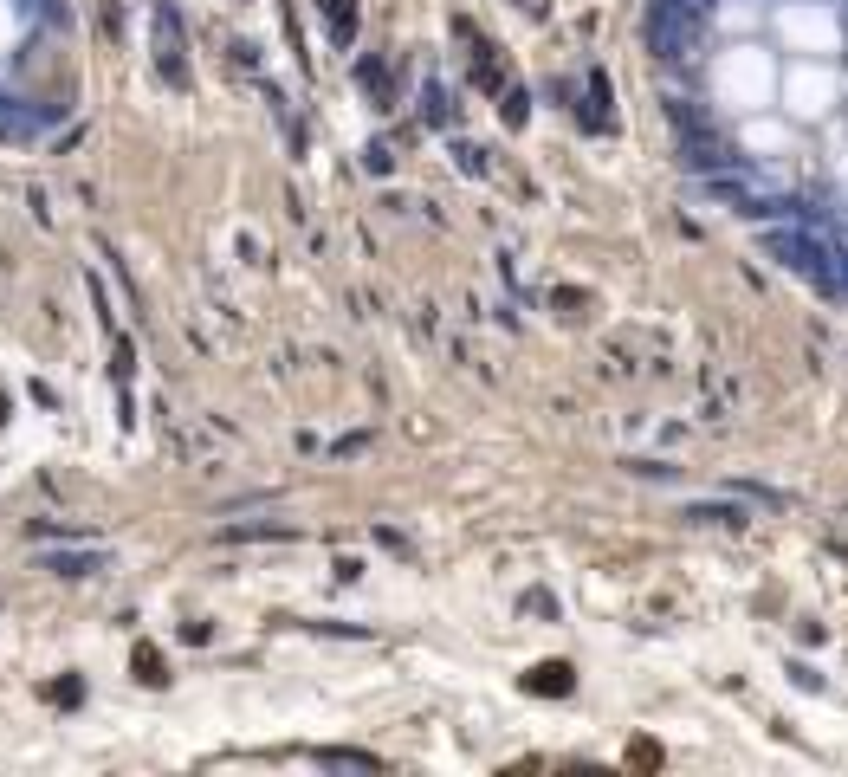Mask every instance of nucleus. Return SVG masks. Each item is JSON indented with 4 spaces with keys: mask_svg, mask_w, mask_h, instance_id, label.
<instances>
[{
    "mask_svg": "<svg viewBox=\"0 0 848 777\" xmlns=\"http://www.w3.org/2000/svg\"><path fill=\"white\" fill-rule=\"evenodd\" d=\"M687 33H693V13H680V7H667V0H654V13H648V39H654V52L680 59V52H687Z\"/></svg>",
    "mask_w": 848,
    "mask_h": 777,
    "instance_id": "nucleus-1",
    "label": "nucleus"
},
{
    "mask_svg": "<svg viewBox=\"0 0 848 777\" xmlns=\"http://www.w3.org/2000/svg\"><path fill=\"white\" fill-rule=\"evenodd\" d=\"M771 247H777V259H784V266H797V272H823V253H816L803 234H777ZM823 279H829V272H823Z\"/></svg>",
    "mask_w": 848,
    "mask_h": 777,
    "instance_id": "nucleus-2",
    "label": "nucleus"
},
{
    "mask_svg": "<svg viewBox=\"0 0 848 777\" xmlns=\"http://www.w3.org/2000/svg\"><path fill=\"white\" fill-rule=\"evenodd\" d=\"M324 13H331V26H337V39H350L357 33V13H350V0H318Z\"/></svg>",
    "mask_w": 848,
    "mask_h": 777,
    "instance_id": "nucleus-3",
    "label": "nucleus"
},
{
    "mask_svg": "<svg viewBox=\"0 0 848 777\" xmlns=\"http://www.w3.org/2000/svg\"><path fill=\"white\" fill-rule=\"evenodd\" d=\"M531 687H538V693H564L570 674H564V667H538V674H531Z\"/></svg>",
    "mask_w": 848,
    "mask_h": 777,
    "instance_id": "nucleus-4",
    "label": "nucleus"
},
{
    "mask_svg": "<svg viewBox=\"0 0 848 777\" xmlns=\"http://www.w3.org/2000/svg\"><path fill=\"white\" fill-rule=\"evenodd\" d=\"M0 130H7V136H26V130H33V117H26V111H7V104H0Z\"/></svg>",
    "mask_w": 848,
    "mask_h": 777,
    "instance_id": "nucleus-5",
    "label": "nucleus"
},
{
    "mask_svg": "<svg viewBox=\"0 0 848 777\" xmlns=\"http://www.w3.org/2000/svg\"><path fill=\"white\" fill-rule=\"evenodd\" d=\"M667 7H680V13H693V20H700V13L713 7V0H667Z\"/></svg>",
    "mask_w": 848,
    "mask_h": 777,
    "instance_id": "nucleus-6",
    "label": "nucleus"
}]
</instances>
